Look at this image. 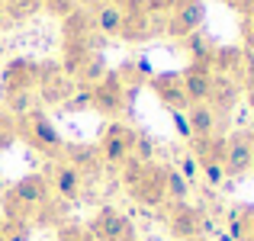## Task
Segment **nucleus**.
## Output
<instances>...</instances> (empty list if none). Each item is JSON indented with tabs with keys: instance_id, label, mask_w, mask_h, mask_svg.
Instances as JSON below:
<instances>
[{
	"instance_id": "obj_20",
	"label": "nucleus",
	"mask_w": 254,
	"mask_h": 241,
	"mask_svg": "<svg viewBox=\"0 0 254 241\" xmlns=\"http://www.w3.org/2000/svg\"><path fill=\"white\" fill-rule=\"evenodd\" d=\"M106 74H110V64H106V58L100 55V52H93V55H87V61L77 68V87H87L90 90L93 84H100Z\"/></svg>"
},
{
	"instance_id": "obj_22",
	"label": "nucleus",
	"mask_w": 254,
	"mask_h": 241,
	"mask_svg": "<svg viewBox=\"0 0 254 241\" xmlns=\"http://www.w3.org/2000/svg\"><path fill=\"white\" fill-rule=\"evenodd\" d=\"M39 110L36 106V90H16V93H3V113L13 119H23L26 113Z\"/></svg>"
},
{
	"instance_id": "obj_41",
	"label": "nucleus",
	"mask_w": 254,
	"mask_h": 241,
	"mask_svg": "<svg viewBox=\"0 0 254 241\" xmlns=\"http://www.w3.org/2000/svg\"><path fill=\"white\" fill-rule=\"evenodd\" d=\"M0 183H3V177H0Z\"/></svg>"
},
{
	"instance_id": "obj_34",
	"label": "nucleus",
	"mask_w": 254,
	"mask_h": 241,
	"mask_svg": "<svg viewBox=\"0 0 254 241\" xmlns=\"http://www.w3.org/2000/svg\"><path fill=\"white\" fill-rule=\"evenodd\" d=\"M245 45H248V52H254V16L245 23Z\"/></svg>"
},
{
	"instance_id": "obj_7",
	"label": "nucleus",
	"mask_w": 254,
	"mask_h": 241,
	"mask_svg": "<svg viewBox=\"0 0 254 241\" xmlns=\"http://www.w3.org/2000/svg\"><path fill=\"white\" fill-rule=\"evenodd\" d=\"M206 23V3L203 0H174L168 16H164V36L171 39H187L199 32Z\"/></svg>"
},
{
	"instance_id": "obj_10",
	"label": "nucleus",
	"mask_w": 254,
	"mask_h": 241,
	"mask_svg": "<svg viewBox=\"0 0 254 241\" xmlns=\"http://www.w3.org/2000/svg\"><path fill=\"white\" fill-rule=\"evenodd\" d=\"M148 87L151 93L158 97V103L168 106L174 113H187V106H190V100H187V90H184V77H180V71H161V74H151L148 77Z\"/></svg>"
},
{
	"instance_id": "obj_18",
	"label": "nucleus",
	"mask_w": 254,
	"mask_h": 241,
	"mask_svg": "<svg viewBox=\"0 0 254 241\" xmlns=\"http://www.w3.org/2000/svg\"><path fill=\"white\" fill-rule=\"evenodd\" d=\"M187 122H190L193 138H212L219 132V116L212 113L209 103H193V106H187Z\"/></svg>"
},
{
	"instance_id": "obj_38",
	"label": "nucleus",
	"mask_w": 254,
	"mask_h": 241,
	"mask_svg": "<svg viewBox=\"0 0 254 241\" xmlns=\"http://www.w3.org/2000/svg\"><path fill=\"white\" fill-rule=\"evenodd\" d=\"M180 241H206V238H180Z\"/></svg>"
},
{
	"instance_id": "obj_16",
	"label": "nucleus",
	"mask_w": 254,
	"mask_h": 241,
	"mask_svg": "<svg viewBox=\"0 0 254 241\" xmlns=\"http://www.w3.org/2000/svg\"><path fill=\"white\" fill-rule=\"evenodd\" d=\"M62 161H68L71 167H77L84 177H87V174H97L100 167H103L100 148H97V145H84V142H77V145H64Z\"/></svg>"
},
{
	"instance_id": "obj_15",
	"label": "nucleus",
	"mask_w": 254,
	"mask_h": 241,
	"mask_svg": "<svg viewBox=\"0 0 254 241\" xmlns=\"http://www.w3.org/2000/svg\"><path fill=\"white\" fill-rule=\"evenodd\" d=\"M123 19L126 10L119 3H110V0H93L90 6V23L100 36H123Z\"/></svg>"
},
{
	"instance_id": "obj_42",
	"label": "nucleus",
	"mask_w": 254,
	"mask_h": 241,
	"mask_svg": "<svg viewBox=\"0 0 254 241\" xmlns=\"http://www.w3.org/2000/svg\"><path fill=\"white\" fill-rule=\"evenodd\" d=\"M251 171H254V164H251Z\"/></svg>"
},
{
	"instance_id": "obj_4",
	"label": "nucleus",
	"mask_w": 254,
	"mask_h": 241,
	"mask_svg": "<svg viewBox=\"0 0 254 241\" xmlns=\"http://www.w3.org/2000/svg\"><path fill=\"white\" fill-rule=\"evenodd\" d=\"M164 222H168V232L174 235V241L203 238V235H209V232H216V222L209 219V212L193 206V203H171Z\"/></svg>"
},
{
	"instance_id": "obj_6",
	"label": "nucleus",
	"mask_w": 254,
	"mask_h": 241,
	"mask_svg": "<svg viewBox=\"0 0 254 241\" xmlns=\"http://www.w3.org/2000/svg\"><path fill=\"white\" fill-rule=\"evenodd\" d=\"M135 125L123 122V119H113L110 125L100 135V158H103L106 167H123L126 161L132 158V145H135Z\"/></svg>"
},
{
	"instance_id": "obj_30",
	"label": "nucleus",
	"mask_w": 254,
	"mask_h": 241,
	"mask_svg": "<svg viewBox=\"0 0 254 241\" xmlns=\"http://www.w3.org/2000/svg\"><path fill=\"white\" fill-rule=\"evenodd\" d=\"M13 138H16V119L0 110V148H6Z\"/></svg>"
},
{
	"instance_id": "obj_5",
	"label": "nucleus",
	"mask_w": 254,
	"mask_h": 241,
	"mask_svg": "<svg viewBox=\"0 0 254 241\" xmlns=\"http://www.w3.org/2000/svg\"><path fill=\"white\" fill-rule=\"evenodd\" d=\"M87 232L97 241H138L135 222L126 212H119L116 206H100L87 222Z\"/></svg>"
},
{
	"instance_id": "obj_17",
	"label": "nucleus",
	"mask_w": 254,
	"mask_h": 241,
	"mask_svg": "<svg viewBox=\"0 0 254 241\" xmlns=\"http://www.w3.org/2000/svg\"><path fill=\"white\" fill-rule=\"evenodd\" d=\"M229 232H222V241H251V232H254V206H232L229 216Z\"/></svg>"
},
{
	"instance_id": "obj_8",
	"label": "nucleus",
	"mask_w": 254,
	"mask_h": 241,
	"mask_svg": "<svg viewBox=\"0 0 254 241\" xmlns=\"http://www.w3.org/2000/svg\"><path fill=\"white\" fill-rule=\"evenodd\" d=\"M254 164V129L242 125V129L225 135V158H222V171L225 177H245Z\"/></svg>"
},
{
	"instance_id": "obj_1",
	"label": "nucleus",
	"mask_w": 254,
	"mask_h": 241,
	"mask_svg": "<svg viewBox=\"0 0 254 241\" xmlns=\"http://www.w3.org/2000/svg\"><path fill=\"white\" fill-rule=\"evenodd\" d=\"M3 219L10 222H29L36 219L45 206L52 203V183L49 174H26L16 183H10L3 190Z\"/></svg>"
},
{
	"instance_id": "obj_33",
	"label": "nucleus",
	"mask_w": 254,
	"mask_h": 241,
	"mask_svg": "<svg viewBox=\"0 0 254 241\" xmlns=\"http://www.w3.org/2000/svg\"><path fill=\"white\" fill-rule=\"evenodd\" d=\"M242 74H245V84H254V52H245V68H242Z\"/></svg>"
},
{
	"instance_id": "obj_19",
	"label": "nucleus",
	"mask_w": 254,
	"mask_h": 241,
	"mask_svg": "<svg viewBox=\"0 0 254 241\" xmlns=\"http://www.w3.org/2000/svg\"><path fill=\"white\" fill-rule=\"evenodd\" d=\"M209 68L216 71V74H232V77L242 74V68H245V49H238V45H216Z\"/></svg>"
},
{
	"instance_id": "obj_40",
	"label": "nucleus",
	"mask_w": 254,
	"mask_h": 241,
	"mask_svg": "<svg viewBox=\"0 0 254 241\" xmlns=\"http://www.w3.org/2000/svg\"><path fill=\"white\" fill-rule=\"evenodd\" d=\"M87 241H97V238H93V235H90V238H87Z\"/></svg>"
},
{
	"instance_id": "obj_9",
	"label": "nucleus",
	"mask_w": 254,
	"mask_h": 241,
	"mask_svg": "<svg viewBox=\"0 0 254 241\" xmlns=\"http://www.w3.org/2000/svg\"><path fill=\"white\" fill-rule=\"evenodd\" d=\"M90 110H97L100 116H119L126 110V84L116 71L90 87Z\"/></svg>"
},
{
	"instance_id": "obj_35",
	"label": "nucleus",
	"mask_w": 254,
	"mask_h": 241,
	"mask_svg": "<svg viewBox=\"0 0 254 241\" xmlns=\"http://www.w3.org/2000/svg\"><path fill=\"white\" fill-rule=\"evenodd\" d=\"M6 26H13V19H10V13H6V6L0 3V32H3Z\"/></svg>"
},
{
	"instance_id": "obj_13",
	"label": "nucleus",
	"mask_w": 254,
	"mask_h": 241,
	"mask_svg": "<svg viewBox=\"0 0 254 241\" xmlns=\"http://www.w3.org/2000/svg\"><path fill=\"white\" fill-rule=\"evenodd\" d=\"M39 71H42V64H36L32 58H13V61H6L3 74V93H16V90H36L39 87Z\"/></svg>"
},
{
	"instance_id": "obj_26",
	"label": "nucleus",
	"mask_w": 254,
	"mask_h": 241,
	"mask_svg": "<svg viewBox=\"0 0 254 241\" xmlns=\"http://www.w3.org/2000/svg\"><path fill=\"white\" fill-rule=\"evenodd\" d=\"M0 3L6 6V13H10V19L16 23V19H26L32 16V13L42 6V0H0Z\"/></svg>"
},
{
	"instance_id": "obj_21",
	"label": "nucleus",
	"mask_w": 254,
	"mask_h": 241,
	"mask_svg": "<svg viewBox=\"0 0 254 241\" xmlns=\"http://www.w3.org/2000/svg\"><path fill=\"white\" fill-rule=\"evenodd\" d=\"M193 186L187 183V177L177 171V167H164V196L168 203H190Z\"/></svg>"
},
{
	"instance_id": "obj_32",
	"label": "nucleus",
	"mask_w": 254,
	"mask_h": 241,
	"mask_svg": "<svg viewBox=\"0 0 254 241\" xmlns=\"http://www.w3.org/2000/svg\"><path fill=\"white\" fill-rule=\"evenodd\" d=\"M171 119H174V129H177V135L184 138V142H190L193 132H190V122H187V113H177V110H174Z\"/></svg>"
},
{
	"instance_id": "obj_36",
	"label": "nucleus",
	"mask_w": 254,
	"mask_h": 241,
	"mask_svg": "<svg viewBox=\"0 0 254 241\" xmlns=\"http://www.w3.org/2000/svg\"><path fill=\"white\" fill-rule=\"evenodd\" d=\"M242 90H245V97H248V106L254 110V84H242Z\"/></svg>"
},
{
	"instance_id": "obj_28",
	"label": "nucleus",
	"mask_w": 254,
	"mask_h": 241,
	"mask_svg": "<svg viewBox=\"0 0 254 241\" xmlns=\"http://www.w3.org/2000/svg\"><path fill=\"white\" fill-rule=\"evenodd\" d=\"M174 167H177V171L187 177V183H190V186L199 180V164H196V158H193L190 151H184V155L177 158V164H174Z\"/></svg>"
},
{
	"instance_id": "obj_3",
	"label": "nucleus",
	"mask_w": 254,
	"mask_h": 241,
	"mask_svg": "<svg viewBox=\"0 0 254 241\" xmlns=\"http://www.w3.org/2000/svg\"><path fill=\"white\" fill-rule=\"evenodd\" d=\"M16 135H23L26 145H32L39 155H45L52 161H62V155H64L62 132L55 129L49 113H42V110H32V113H26L23 119H16Z\"/></svg>"
},
{
	"instance_id": "obj_29",
	"label": "nucleus",
	"mask_w": 254,
	"mask_h": 241,
	"mask_svg": "<svg viewBox=\"0 0 254 241\" xmlns=\"http://www.w3.org/2000/svg\"><path fill=\"white\" fill-rule=\"evenodd\" d=\"M199 174L206 177V183H209V186H219L225 180V171H222L219 161H199Z\"/></svg>"
},
{
	"instance_id": "obj_39",
	"label": "nucleus",
	"mask_w": 254,
	"mask_h": 241,
	"mask_svg": "<svg viewBox=\"0 0 254 241\" xmlns=\"http://www.w3.org/2000/svg\"><path fill=\"white\" fill-rule=\"evenodd\" d=\"M0 55H3V42H0Z\"/></svg>"
},
{
	"instance_id": "obj_24",
	"label": "nucleus",
	"mask_w": 254,
	"mask_h": 241,
	"mask_svg": "<svg viewBox=\"0 0 254 241\" xmlns=\"http://www.w3.org/2000/svg\"><path fill=\"white\" fill-rule=\"evenodd\" d=\"M155 155H158V142L148 135V132L138 129V132H135V145H132V158L142 161V164H151V161H155Z\"/></svg>"
},
{
	"instance_id": "obj_31",
	"label": "nucleus",
	"mask_w": 254,
	"mask_h": 241,
	"mask_svg": "<svg viewBox=\"0 0 254 241\" xmlns=\"http://www.w3.org/2000/svg\"><path fill=\"white\" fill-rule=\"evenodd\" d=\"M90 238V232L84 229V225H62V229H58V238L55 241H87Z\"/></svg>"
},
{
	"instance_id": "obj_25",
	"label": "nucleus",
	"mask_w": 254,
	"mask_h": 241,
	"mask_svg": "<svg viewBox=\"0 0 254 241\" xmlns=\"http://www.w3.org/2000/svg\"><path fill=\"white\" fill-rule=\"evenodd\" d=\"M0 241H32V225L0 219Z\"/></svg>"
},
{
	"instance_id": "obj_23",
	"label": "nucleus",
	"mask_w": 254,
	"mask_h": 241,
	"mask_svg": "<svg viewBox=\"0 0 254 241\" xmlns=\"http://www.w3.org/2000/svg\"><path fill=\"white\" fill-rule=\"evenodd\" d=\"M184 45H187V52H190V58H193V61H206V64L212 61L216 42H212V39L206 36L203 29H199V32H193V36H187V39H184Z\"/></svg>"
},
{
	"instance_id": "obj_12",
	"label": "nucleus",
	"mask_w": 254,
	"mask_h": 241,
	"mask_svg": "<svg viewBox=\"0 0 254 241\" xmlns=\"http://www.w3.org/2000/svg\"><path fill=\"white\" fill-rule=\"evenodd\" d=\"M238 100H242V84H238V77H232V74L212 77V90H209V100H206V103L212 106V113H216L219 119H229L232 110L238 106Z\"/></svg>"
},
{
	"instance_id": "obj_37",
	"label": "nucleus",
	"mask_w": 254,
	"mask_h": 241,
	"mask_svg": "<svg viewBox=\"0 0 254 241\" xmlns=\"http://www.w3.org/2000/svg\"><path fill=\"white\" fill-rule=\"evenodd\" d=\"M110 3H119V6H126V3H129V0H110Z\"/></svg>"
},
{
	"instance_id": "obj_27",
	"label": "nucleus",
	"mask_w": 254,
	"mask_h": 241,
	"mask_svg": "<svg viewBox=\"0 0 254 241\" xmlns=\"http://www.w3.org/2000/svg\"><path fill=\"white\" fill-rule=\"evenodd\" d=\"M62 110L64 113H87L90 110V90H87V87H77V90L62 103Z\"/></svg>"
},
{
	"instance_id": "obj_2",
	"label": "nucleus",
	"mask_w": 254,
	"mask_h": 241,
	"mask_svg": "<svg viewBox=\"0 0 254 241\" xmlns=\"http://www.w3.org/2000/svg\"><path fill=\"white\" fill-rule=\"evenodd\" d=\"M123 183L126 190L132 193V199H135L138 206H145V209H158V206L168 203V196H164V164H142V161L129 158L123 167Z\"/></svg>"
},
{
	"instance_id": "obj_14",
	"label": "nucleus",
	"mask_w": 254,
	"mask_h": 241,
	"mask_svg": "<svg viewBox=\"0 0 254 241\" xmlns=\"http://www.w3.org/2000/svg\"><path fill=\"white\" fill-rule=\"evenodd\" d=\"M180 77H184V90H187L190 106H193V103H206V100H209V90H212V77H216V71H212L206 61H190L184 71H180Z\"/></svg>"
},
{
	"instance_id": "obj_11",
	"label": "nucleus",
	"mask_w": 254,
	"mask_h": 241,
	"mask_svg": "<svg viewBox=\"0 0 254 241\" xmlns=\"http://www.w3.org/2000/svg\"><path fill=\"white\" fill-rule=\"evenodd\" d=\"M49 183H52V193H55L62 203H77V199L84 196V174L77 171V167H71L68 161H55Z\"/></svg>"
}]
</instances>
